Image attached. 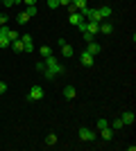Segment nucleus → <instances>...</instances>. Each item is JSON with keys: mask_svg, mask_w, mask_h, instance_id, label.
<instances>
[{"mask_svg": "<svg viewBox=\"0 0 136 151\" xmlns=\"http://www.w3.org/2000/svg\"><path fill=\"white\" fill-rule=\"evenodd\" d=\"M45 61V70H43V75H45V79H55V77L57 75H61V72H64V65H61V63L57 61V59H55V54H50V57L48 59H43Z\"/></svg>", "mask_w": 136, "mask_h": 151, "instance_id": "1", "label": "nucleus"}, {"mask_svg": "<svg viewBox=\"0 0 136 151\" xmlns=\"http://www.w3.org/2000/svg\"><path fill=\"white\" fill-rule=\"evenodd\" d=\"M77 133H79V140H84V142H93L95 140V133L91 131V129H86V126H82Z\"/></svg>", "mask_w": 136, "mask_h": 151, "instance_id": "2", "label": "nucleus"}, {"mask_svg": "<svg viewBox=\"0 0 136 151\" xmlns=\"http://www.w3.org/2000/svg\"><path fill=\"white\" fill-rule=\"evenodd\" d=\"M27 97H30V101H39V99H43V88H41V86H32Z\"/></svg>", "mask_w": 136, "mask_h": 151, "instance_id": "3", "label": "nucleus"}, {"mask_svg": "<svg viewBox=\"0 0 136 151\" xmlns=\"http://www.w3.org/2000/svg\"><path fill=\"white\" fill-rule=\"evenodd\" d=\"M20 41H23V52H32V50H34L32 34H23V36H20Z\"/></svg>", "mask_w": 136, "mask_h": 151, "instance_id": "4", "label": "nucleus"}, {"mask_svg": "<svg viewBox=\"0 0 136 151\" xmlns=\"http://www.w3.org/2000/svg\"><path fill=\"white\" fill-rule=\"evenodd\" d=\"M79 63H82V65H86V68H91V65H93V54L84 50L82 54H79Z\"/></svg>", "mask_w": 136, "mask_h": 151, "instance_id": "5", "label": "nucleus"}, {"mask_svg": "<svg viewBox=\"0 0 136 151\" xmlns=\"http://www.w3.org/2000/svg\"><path fill=\"white\" fill-rule=\"evenodd\" d=\"M82 20H84V16H82L79 12H71V16H68V23H71V25H75V27H77L79 23H82Z\"/></svg>", "mask_w": 136, "mask_h": 151, "instance_id": "6", "label": "nucleus"}, {"mask_svg": "<svg viewBox=\"0 0 136 151\" xmlns=\"http://www.w3.org/2000/svg\"><path fill=\"white\" fill-rule=\"evenodd\" d=\"M120 120H123V124H125V126H132L136 117H134V113H132V111H127V113H123V117H120Z\"/></svg>", "mask_w": 136, "mask_h": 151, "instance_id": "7", "label": "nucleus"}, {"mask_svg": "<svg viewBox=\"0 0 136 151\" xmlns=\"http://www.w3.org/2000/svg\"><path fill=\"white\" fill-rule=\"evenodd\" d=\"M86 18H89V20H93V23H102V16H100V12H97V9H91Z\"/></svg>", "mask_w": 136, "mask_h": 151, "instance_id": "8", "label": "nucleus"}, {"mask_svg": "<svg viewBox=\"0 0 136 151\" xmlns=\"http://www.w3.org/2000/svg\"><path fill=\"white\" fill-rule=\"evenodd\" d=\"M100 135H102V140H107V142H109V140H113V131H111L109 126L100 129Z\"/></svg>", "mask_w": 136, "mask_h": 151, "instance_id": "9", "label": "nucleus"}, {"mask_svg": "<svg viewBox=\"0 0 136 151\" xmlns=\"http://www.w3.org/2000/svg\"><path fill=\"white\" fill-rule=\"evenodd\" d=\"M75 95H77V90H75V86H66V88H64V97H66V99H73Z\"/></svg>", "mask_w": 136, "mask_h": 151, "instance_id": "10", "label": "nucleus"}, {"mask_svg": "<svg viewBox=\"0 0 136 151\" xmlns=\"http://www.w3.org/2000/svg\"><path fill=\"white\" fill-rule=\"evenodd\" d=\"M97 12H100L102 20H104V18H111V14H113V12H111V7H97Z\"/></svg>", "mask_w": 136, "mask_h": 151, "instance_id": "11", "label": "nucleus"}, {"mask_svg": "<svg viewBox=\"0 0 136 151\" xmlns=\"http://www.w3.org/2000/svg\"><path fill=\"white\" fill-rule=\"evenodd\" d=\"M16 23H18V25H25V23H30V16H27V12H20L18 16H16Z\"/></svg>", "mask_w": 136, "mask_h": 151, "instance_id": "12", "label": "nucleus"}, {"mask_svg": "<svg viewBox=\"0 0 136 151\" xmlns=\"http://www.w3.org/2000/svg\"><path fill=\"white\" fill-rule=\"evenodd\" d=\"M61 54H64V57H73V54H75V50H73V45L64 43V45H61Z\"/></svg>", "mask_w": 136, "mask_h": 151, "instance_id": "13", "label": "nucleus"}, {"mask_svg": "<svg viewBox=\"0 0 136 151\" xmlns=\"http://www.w3.org/2000/svg\"><path fill=\"white\" fill-rule=\"evenodd\" d=\"M86 52H91V54H100V45H97L95 41H89V47H86Z\"/></svg>", "mask_w": 136, "mask_h": 151, "instance_id": "14", "label": "nucleus"}, {"mask_svg": "<svg viewBox=\"0 0 136 151\" xmlns=\"http://www.w3.org/2000/svg\"><path fill=\"white\" fill-rule=\"evenodd\" d=\"M100 32H102V34H111V32H113V25H111V23H100Z\"/></svg>", "mask_w": 136, "mask_h": 151, "instance_id": "15", "label": "nucleus"}, {"mask_svg": "<svg viewBox=\"0 0 136 151\" xmlns=\"http://www.w3.org/2000/svg\"><path fill=\"white\" fill-rule=\"evenodd\" d=\"M45 145H48V147H55V145H57V135H55V133H50V135L45 138Z\"/></svg>", "mask_w": 136, "mask_h": 151, "instance_id": "16", "label": "nucleus"}, {"mask_svg": "<svg viewBox=\"0 0 136 151\" xmlns=\"http://www.w3.org/2000/svg\"><path fill=\"white\" fill-rule=\"evenodd\" d=\"M52 54V50L48 47V45H41V59H48Z\"/></svg>", "mask_w": 136, "mask_h": 151, "instance_id": "17", "label": "nucleus"}, {"mask_svg": "<svg viewBox=\"0 0 136 151\" xmlns=\"http://www.w3.org/2000/svg\"><path fill=\"white\" fill-rule=\"evenodd\" d=\"M9 47H12V50H16V52H23V41L18 38V41H14V43L9 45Z\"/></svg>", "mask_w": 136, "mask_h": 151, "instance_id": "18", "label": "nucleus"}, {"mask_svg": "<svg viewBox=\"0 0 136 151\" xmlns=\"http://www.w3.org/2000/svg\"><path fill=\"white\" fill-rule=\"evenodd\" d=\"M7 38H9V41L14 43V41H18V38H20V34H18L16 29H9V36H7Z\"/></svg>", "mask_w": 136, "mask_h": 151, "instance_id": "19", "label": "nucleus"}, {"mask_svg": "<svg viewBox=\"0 0 136 151\" xmlns=\"http://www.w3.org/2000/svg\"><path fill=\"white\" fill-rule=\"evenodd\" d=\"M25 12H27V16H30V18H34V16H36V7L30 5V7H25Z\"/></svg>", "mask_w": 136, "mask_h": 151, "instance_id": "20", "label": "nucleus"}, {"mask_svg": "<svg viewBox=\"0 0 136 151\" xmlns=\"http://www.w3.org/2000/svg\"><path fill=\"white\" fill-rule=\"evenodd\" d=\"M9 45H12L9 38H7V36H0V47H9Z\"/></svg>", "mask_w": 136, "mask_h": 151, "instance_id": "21", "label": "nucleus"}, {"mask_svg": "<svg viewBox=\"0 0 136 151\" xmlns=\"http://www.w3.org/2000/svg\"><path fill=\"white\" fill-rule=\"evenodd\" d=\"M104 126H109V122H107V120H97L95 122V129H104Z\"/></svg>", "mask_w": 136, "mask_h": 151, "instance_id": "22", "label": "nucleus"}, {"mask_svg": "<svg viewBox=\"0 0 136 151\" xmlns=\"http://www.w3.org/2000/svg\"><path fill=\"white\" fill-rule=\"evenodd\" d=\"M111 126H113V129H123V120H120V117H118V120H113V124H111Z\"/></svg>", "mask_w": 136, "mask_h": 151, "instance_id": "23", "label": "nucleus"}, {"mask_svg": "<svg viewBox=\"0 0 136 151\" xmlns=\"http://www.w3.org/2000/svg\"><path fill=\"white\" fill-rule=\"evenodd\" d=\"M7 20H9V16H7V14H0V27L7 25Z\"/></svg>", "mask_w": 136, "mask_h": 151, "instance_id": "24", "label": "nucleus"}, {"mask_svg": "<svg viewBox=\"0 0 136 151\" xmlns=\"http://www.w3.org/2000/svg\"><path fill=\"white\" fill-rule=\"evenodd\" d=\"M48 7H50V9H57V7H59V0H48Z\"/></svg>", "mask_w": 136, "mask_h": 151, "instance_id": "25", "label": "nucleus"}, {"mask_svg": "<svg viewBox=\"0 0 136 151\" xmlns=\"http://www.w3.org/2000/svg\"><path fill=\"white\" fill-rule=\"evenodd\" d=\"M36 70H39V72H43V70H45V61H43V59L36 63Z\"/></svg>", "mask_w": 136, "mask_h": 151, "instance_id": "26", "label": "nucleus"}, {"mask_svg": "<svg viewBox=\"0 0 136 151\" xmlns=\"http://www.w3.org/2000/svg\"><path fill=\"white\" fill-rule=\"evenodd\" d=\"M2 5H5V9H7V7H14V5H16V0H2Z\"/></svg>", "mask_w": 136, "mask_h": 151, "instance_id": "27", "label": "nucleus"}, {"mask_svg": "<svg viewBox=\"0 0 136 151\" xmlns=\"http://www.w3.org/2000/svg\"><path fill=\"white\" fill-rule=\"evenodd\" d=\"M84 41H86V43H89V41H95V36H93V34H86V32H84Z\"/></svg>", "mask_w": 136, "mask_h": 151, "instance_id": "28", "label": "nucleus"}, {"mask_svg": "<svg viewBox=\"0 0 136 151\" xmlns=\"http://www.w3.org/2000/svg\"><path fill=\"white\" fill-rule=\"evenodd\" d=\"M5 90H7V83H5V81H0V95H5Z\"/></svg>", "mask_w": 136, "mask_h": 151, "instance_id": "29", "label": "nucleus"}, {"mask_svg": "<svg viewBox=\"0 0 136 151\" xmlns=\"http://www.w3.org/2000/svg\"><path fill=\"white\" fill-rule=\"evenodd\" d=\"M34 2H36V0H23V5H25V7H30V5H34Z\"/></svg>", "mask_w": 136, "mask_h": 151, "instance_id": "30", "label": "nucleus"}, {"mask_svg": "<svg viewBox=\"0 0 136 151\" xmlns=\"http://www.w3.org/2000/svg\"><path fill=\"white\" fill-rule=\"evenodd\" d=\"M59 5H64V7H68V5H71V0H59Z\"/></svg>", "mask_w": 136, "mask_h": 151, "instance_id": "31", "label": "nucleus"}, {"mask_svg": "<svg viewBox=\"0 0 136 151\" xmlns=\"http://www.w3.org/2000/svg\"><path fill=\"white\" fill-rule=\"evenodd\" d=\"M0 5H2V0H0Z\"/></svg>", "mask_w": 136, "mask_h": 151, "instance_id": "32", "label": "nucleus"}]
</instances>
